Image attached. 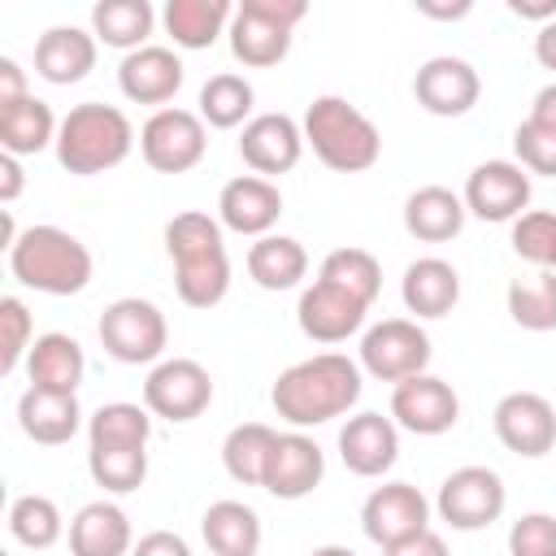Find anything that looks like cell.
Instances as JSON below:
<instances>
[{
  "mask_svg": "<svg viewBox=\"0 0 556 556\" xmlns=\"http://www.w3.org/2000/svg\"><path fill=\"white\" fill-rule=\"evenodd\" d=\"M361 391H365V378L356 361H348L343 352H317V356L287 365L274 378L269 404L287 426L308 430V426H326L343 417L361 400Z\"/></svg>",
  "mask_w": 556,
  "mask_h": 556,
  "instance_id": "6da1fadb",
  "label": "cell"
},
{
  "mask_svg": "<svg viewBox=\"0 0 556 556\" xmlns=\"http://www.w3.org/2000/svg\"><path fill=\"white\" fill-rule=\"evenodd\" d=\"M9 269L39 295H78L87 291L96 261L78 235L61 226H26L9 248Z\"/></svg>",
  "mask_w": 556,
  "mask_h": 556,
  "instance_id": "7a4b0ae2",
  "label": "cell"
},
{
  "mask_svg": "<svg viewBox=\"0 0 556 556\" xmlns=\"http://www.w3.org/2000/svg\"><path fill=\"white\" fill-rule=\"evenodd\" d=\"M56 161L61 169L91 178L104 174L113 165H122L135 148V126L117 104H100V100H83L61 117L56 130Z\"/></svg>",
  "mask_w": 556,
  "mask_h": 556,
  "instance_id": "3957f363",
  "label": "cell"
},
{
  "mask_svg": "<svg viewBox=\"0 0 556 556\" xmlns=\"http://www.w3.org/2000/svg\"><path fill=\"white\" fill-rule=\"evenodd\" d=\"M300 126H304V143L313 148V156L334 174H365L382 156L378 126L343 96H317L304 109Z\"/></svg>",
  "mask_w": 556,
  "mask_h": 556,
  "instance_id": "277c9868",
  "label": "cell"
},
{
  "mask_svg": "<svg viewBox=\"0 0 556 556\" xmlns=\"http://www.w3.org/2000/svg\"><path fill=\"white\" fill-rule=\"evenodd\" d=\"M304 0H243L230 17V52L248 70H269L291 52V30L304 22Z\"/></svg>",
  "mask_w": 556,
  "mask_h": 556,
  "instance_id": "5b68a950",
  "label": "cell"
},
{
  "mask_svg": "<svg viewBox=\"0 0 556 556\" xmlns=\"http://www.w3.org/2000/svg\"><path fill=\"white\" fill-rule=\"evenodd\" d=\"M100 348L117 361V365H156L165 361L169 348V326L165 313L152 300L139 295H122L100 313Z\"/></svg>",
  "mask_w": 556,
  "mask_h": 556,
  "instance_id": "8992f818",
  "label": "cell"
},
{
  "mask_svg": "<svg viewBox=\"0 0 556 556\" xmlns=\"http://www.w3.org/2000/svg\"><path fill=\"white\" fill-rule=\"evenodd\" d=\"M434 348H430V334L413 321V317H382L378 326H369L361 334V374L378 378V382H404V378H417L426 374Z\"/></svg>",
  "mask_w": 556,
  "mask_h": 556,
  "instance_id": "52a82bcc",
  "label": "cell"
},
{
  "mask_svg": "<svg viewBox=\"0 0 556 556\" xmlns=\"http://www.w3.org/2000/svg\"><path fill=\"white\" fill-rule=\"evenodd\" d=\"M208 152V126L191 109H156L139 130V156L156 174H187Z\"/></svg>",
  "mask_w": 556,
  "mask_h": 556,
  "instance_id": "ba28073f",
  "label": "cell"
},
{
  "mask_svg": "<svg viewBox=\"0 0 556 556\" xmlns=\"http://www.w3.org/2000/svg\"><path fill=\"white\" fill-rule=\"evenodd\" d=\"M504 504H508V491H504V478L486 465H460L443 478L439 495H434V513L452 526V530H486L491 521L504 517Z\"/></svg>",
  "mask_w": 556,
  "mask_h": 556,
  "instance_id": "9c48e42d",
  "label": "cell"
},
{
  "mask_svg": "<svg viewBox=\"0 0 556 556\" xmlns=\"http://www.w3.org/2000/svg\"><path fill=\"white\" fill-rule=\"evenodd\" d=\"M213 404V378L191 356H165L143 378V408L165 421H195Z\"/></svg>",
  "mask_w": 556,
  "mask_h": 556,
  "instance_id": "30bf717a",
  "label": "cell"
},
{
  "mask_svg": "<svg viewBox=\"0 0 556 556\" xmlns=\"http://www.w3.org/2000/svg\"><path fill=\"white\" fill-rule=\"evenodd\" d=\"M361 530L378 547H395L430 530V500L413 482H382L361 504Z\"/></svg>",
  "mask_w": 556,
  "mask_h": 556,
  "instance_id": "8fae6325",
  "label": "cell"
},
{
  "mask_svg": "<svg viewBox=\"0 0 556 556\" xmlns=\"http://www.w3.org/2000/svg\"><path fill=\"white\" fill-rule=\"evenodd\" d=\"M495 439L526 460H539L556 447V408L539 391H508L491 413Z\"/></svg>",
  "mask_w": 556,
  "mask_h": 556,
  "instance_id": "7c38bea8",
  "label": "cell"
},
{
  "mask_svg": "<svg viewBox=\"0 0 556 556\" xmlns=\"http://www.w3.org/2000/svg\"><path fill=\"white\" fill-rule=\"evenodd\" d=\"M460 417V400L452 391V382L434 378V374H417V378H404L391 387V421L408 434H421V439H434V434H447Z\"/></svg>",
  "mask_w": 556,
  "mask_h": 556,
  "instance_id": "4fadbf2b",
  "label": "cell"
},
{
  "mask_svg": "<svg viewBox=\"0 0 556 556\" xmlns=\"http://www.w3.org/2000/svg\"><path fill=\"white\" fill-rule=\"evenodd\" d=\"M460 200L482 222H517L530 204V174L517 161H482L469 169Z\"/></svg>",
  "mask_w": 556,
  "mask_h": 556,
  "instance_id": "5bb4252c",
  "label": "cell"
},
{
  "mask_svg": "<svg viewBox=\"0 0 556 556\" xmlns=\"http://www.w3.org/2000/svg\"><path fill=\"white\" fill-rule=\"evenodd\" d=\"M300 152H304V126L287 113H256L239 130V156L261 178H278V174L295 169Z\"/></svg>",
  "mask_w": 556,
  "mask_h": 556,
  "instance_id": "9a60e30c",
  "label": "cell"
},
{
  "mask_svg": "<svg viewBox=\"0 0 556 556\" xmlns=\"http://www.w3.org/2000/svg\"><path fill=\"white\" fill-rule=\"evenodd\" d=\"M413 96L430 117H465L482 96V78L465 56H430L413 78Z\"/></svg>",
  "mask_w": 556,
  "mask_h": 556,
  "instance_id": "2e32d148",
  "label": "cell"
},
{
  "mask_svg": "<svg viewBox=\"0 0 556 556\" xmlns=\"http://www.w3.org/2000/svg\"><path fill=\"white\" fill-rule=\"evenodd\" d=\"M278 217H282V191H278L274 178L239 174L217 195V222H222V230L261 239V235H274Z\"/></svg>",
  "mask_w": 556,
  "mask_h": 556,
  "instance_id": "e0dca14e",
  "label": "cell"
},
{
  "mask_svg": "<svg viewBox=\"0 0 556 556\" xmlns=\"http://www.w3.org/2000/svg\"><path fill=\"white\" fill-rule=\"evenodd\" d=\"M321 478H326V452H321L304 430L278 434L261 486H265L274 500H304V495H313V491L321 486Z\"/></svg>",
  "mask_w": 556,
  "mask_h": 556,
  "instance_id": "ac0fdd59",
  "label": "cell"
},
{
  "mask_svg": "<svg viewBox=\"0 0 556 556\" xmlns=\"http://www.w3.org/2000/svg\"><path fill=\"white\" fill-rule=\"evenodd\" d=\"M187 70L178 61L174 48H161V43H148L139 52H126L122 65H117V87L130 104H161L169 109V100L178 96Z\"/></svg>",
  "mask_w": 556,
  "mask_h": 556,
  "instance_id": "d6986e66",
  "label": "cell"
},
{
  "mask_svg": "<svg viewBox=\"0 0 556 556\" xmlns=\"http://www.w3.org/2000/svg\"><path fill=\"white\" fill-rule=\"evenodd\" d=\"M365 313L369 304H361L356 295L330 287V282H313L300 291V304H295V321L300 330L313 339V343H343L352 339L361 326H365Z\"/></svg>",
  "mask_w": 556,
  "mask_h": 556,
  "instance_id": "ffe728a7",
  "label": "cell"
},
{
  "mask_svg": "<svg viewBox=\"0 0 556 556\" xmlns=\"http://www.w3.org/2000/svg\"><path fill=\"white\" fill-rule=\"evenodd\" d=\"M339 456L356 478H382L400 460V426L382 413H356L339 430Z\"/></svg>",
  "mask_w": 556,
  "mask_h": 556,
  "instance_id": "44dd1931",
  "label": "cell"
},
{
  "mask_svg": "<svg viewBox=\"0 0 556 556\" xmlns=\"http://www.w3.org/2000/svg\"><path fill=\"white\" fill-rule=\"evenodd\" d=\"M96 35L83 26H48L35 43V74L52 87L83 83L96 70Z\"/></svg>",
  "mask_w": 556,
  "mask_h": 556,
  "instance_id": "7402d4cb",
  "label": "cell"
},
{
  "mask_svg": "<svg viewBox=\"0 0 556 556\" xmlns=\"http://www.w3.org/2000/svg\"><path fill=\"white\" fill-rule=\"evenodd\" d=\"M17 426L30 443H43V447H61L70 443L78 430H83V404L78 395L70 391H39V387H26L22 400H17Z\"/></svg>",
  "mask_w": 556,
  "mask_h": 556,
  "instance_id": "603a6c76",
  "label": "cell"
},
{
  "mask_svg": "<svg viewBox=\"0 0 556 556\" xmlns=\"http://www.w3.org/2000/svg\"><path fill=\"white\" fill-rule=\"evenodd\" d=\"M400 300L413 313V321L417 317H426V321L447 317L456 308V300H460V274H456V265L443 261V256H417L404 269V278H400Z\"/></svg>",
  "mask_w": 556,
  "mask_h": 556,
  "instance_id": "cb8c5ba5",
  "label": "cell"
},
{
  "mask_svg": "<svg viewBox=\"0 0 556 556\" xmlns=\"http://www.w3.org/2000/svg\"><path fill=\"white\" fill-rule=\"evenodd\" d=\"M130 517L113 500H91L70 517V556H130Z\"/></svg>",
  "mask_w": 556,
  "mask_h": 556,
  "instance_id": "d4e9b609",
  "label": "cell"
},
{
  "mask_svg": "<svg viewBox=\"0 0 556 556\" xmlns=\"http://www.w3.org/2000/svg\"><path fill=\"white\" fill-rule=\"evenodd\" d=\"M465 217H469L465 200L452 187H439V182L417 187L404 200V230L413 239H421V243H447V239H456L465 230Z\"/></svg>",
  "mask_w": 556,
  "mask_h": 556,
  "instance_id": "484cf974",
  "label": "cell"
},
{
  "mask_svg": "<svg viewBox=\"0 0 556 556\" xmlns=\"http://www.w3.org/2000/svg\"><path fill=\"white\" fill-rule=\"evenodd\" d=\"M83 374H87V356H83V348H78L74 334L48 330L26 352V378L39 391H70V395H78Z\"/></svg>",
  "mask_w": 556,
  "mask_h": 556,
  "instance_id": "4316f807",
  "label": "cell"
},
{
  "mask_svg": "<svg viewBox=\"0 0 556 556\" xmlns=\"http://www.w3.org/2000/svg\"><path fill=\"white\" fill-rule=\"evenodd\" d=\"M230 0H169L161 22H165V35L187 48V52H204L217 43V35L230 30Z\"/></svg>",
  "mask_w": 556,
  "mask_h": 556,
  "instance_id": "83f0119b",
  "label": "cell"
},
{
  "mask_svg": "<svg viewBox=\"0 0 556 556\" xmlns=\"http://www.w3.org/2000/svg\"><path fill=\"white\" fill-rule=\"evenodd\" d=\"M200 534L213 556H256L261 552V517L243 500H217L200 517Z\"/></svg>",
  "mask_w": 556,
  "mask_h": 556,
  "instance_id": "f1b7e54d",
  "label": "cell"
},
{
  "mask_svg": "<svg viewBox=\"0 0 556 556\" xmlns=\"http://www.w3.org/2000/svg\"><path fill=\"white\" fill-rule=\"evenodd\" d=\"M61 122L52 117L48 100L39 96H22L13 104H0V148L9 156H35L48 143H56Z\"/></svg>",
  "mask_w": 556,
  "mask_h": 556,
  "instance_id": "f546056e",
  "label": "cell"
},
{
  "mask_svg": "<svg viewBox=\"0 0 556 556\" xmlns=\"http://www.w3.org/2000/svg\"><path fill=\"white\" fill-rule=\"evenodd\" d=\"M248 274L261 291H291L308 274V252L291 235H261L248 248Z\"/></svg>",
  "mask_w": 556,
  "mask_h": 556,
  "instance_id": "4dcf8cb0",
  "label": "cell"
},
{
  "mask_svg": "<svg viewBox=\"0 0 556 556\" xmlns=\"http://www.w3.org/2000/svg\"><path fill=\"white\" fill-rule=\"evenodd\" d=\"M152 26H156V13L148 0H100L91 9V35L104 48L139 52V48H148Z\"/></svg>",
  "mask_w": 556,
  "mask_h": 556,
  "instance_id": "1f68e13d",
  "label": "cell"
},
{
  "mask_svg": "<svg viewBox=\"0 0 556 556\" xmlns=\"http://www.w3.org/2000/svg\"><path fill=\"white\" fill-rule=\"evenodd\" d=\"M200 109V117H204V126H213V130H235V126H248L256 113H252V104H256V91H252V83L243 78V74H213L204 87H200V100H195Z\"/></svg>",
  "mask_w": 556,
  "mask_h": 556,
  "instance_id": "d6a6232c",
  "label": "cell"
},
{
  "mask_svg": "<svg viewBox=\"0 0 556 556\" xmlns=\"http://www.w3.org/2000/svg\"><path fill=\"white\" fill-rule=\"evenodd\" d=\"M278 443V430L265 426V421H243L226 434L222 443V465L235 482L243 486H261L265 482V469H269V452Z\"/></svg>",
  "mask_w": 556,
  "mask_h": 556,
  "instance_id": "836d02e7",
  "label": "cell"
},
{
  "mask_svg": "<svg viewBox=\"0 0 556 556\" xmlns=\"http://www.w3.org/2000/svg\"><path fill=\"white\" fill-rule=\"evenodd\" d=\"M152 439V413L126 400L100 404L87 417V447H148Z\"/></svg>",
  "mask_w": 556,
  "mask_h": 556,
  "instance_id": "e575fe53",
  "label": "cell"
},
{
  "mask_svg": "<svg viewBox=\"0 0 556 556\" xmlns=\"http://www.w3.org/2000/svg\"><path fill=\"white\" fill-rule=\"evenodd\" d=\"M508 317L530 334L556 330V274L534 269L530 278H513L508 282Z\"/></svg>",
  "mask_w": 556,
  "mask_h": 556,
  "instance_id": "d590c367",
  "label": "cell"
},
{
  "mask_svg": "<svg viewBox=\"0 0 556 556\" xmlns=\"http://www.w3.org/2000/svg\"><path fill=\"white\" fill-rule=\"evenodd\" d=\"M317 278L339 287V291H348V295H356L361 304H374L378 291H382V265L365 248H334V252H326Z\"/></svg>",
  "mask_w": 556,
  "mask_h": 556,
  "instance_id": "8d00e7d4",
  "label": "cell"
},
{
  "mask_svg": "<svg viewBox=\"0 0 556 556\" xmlns=\"http://www.w3.org/2000/svg\"><path fill=\"white\" fill-rule=\"evenodd\" d=\"M9 534L22 547L43 552V547H52L65 534V517H61V508L48 495L26 491V495H13V504H9Z\"/></svg>",
  "mask_w": 556,
  "mask_h": 556,
  "instance_id": "74e56055",
  "label": "cell"
},
{
  "mask_svg": "<svg viewBox=\"0 0 556 556\" xmlns=\"http://www.w3.org/2000/svg\"><path fill=\"white\" fill-rule=\"evenodd\" d=\"M174 287H178V300L187 308H213V304H222L226 291H230V256L226 252H213V256L174 265Z\"/></svg>",
  "mask_w": 556,
  "mask_h": 556,
  "instance_id": "f35d334b",
  "label": "cell"
},
{
  "mask_svg": "<svg viewBox=\"0 0 556 556\" xmlns=\"http://www.w3.org/2000/svg\"><path fill=\"white\" fill-rule=\"evenodd\" d=\"M165 252L174 265L182 261H200V256H213V252H226V239H222V222L200 213V208H187L178 217H169L165 226Z\"/></svg>",
  "mask_w": 556,
  "mask_h": 556,
  "instance_id": "ab89813d",
  "label": "cell"
},
{
  "mask_svg": "<svg viewBox=\"0 0 556 556\" xmlns=\"http://www.w3.org/2000/svg\"><path fill=\"white\" fill-rule=\"evenodd\" d=\"M87 473L109 495H130L148 478V447H87Z\"/></svg>",
  "mask_w": 556,
  "mask_h": 556,
  "instance_id": "60d3db41",
  "label": "cell"
},
{
  "mask_svg": "<svg viewBox=\"0 0 556 556\" xmlns=\"http://www.w3.org/2000/svg\"><path fill=\"white\" fill-rule=\"evenodd\" d=\"M513 252L530 261L534 269H552L556 256V213L552 208H526L513 222Z\"/></svg>",
  "mask_w": 556,
  "mask_h": 556,
  "instance_id": "b9f144b4",
  "label": "cell"
},
{
  "mask_svg": "<svg viewBox=\"0 0 556 556\" xmlns=\"http://www.w3.org/2000/svg\"><path fill=\"white\" fill-rule=\"evenodd\" d=\"M35 343V326H30V313L17 295H4L0 300V374H17L26 365V352Z\"/></svg>",
  "mask_w": 556,
  "mask_h": 556,
  "instance_id": "7bdbcfd3",
  "label": "cell"
},
{
  "mask_svg": "<svg viewBox=\"0 0 556 556\" xmlns=\"http://www.w3.org/2000/svg\"><path fill=\"white\" fill-rule=\"evenodd\" d=\"M513 152H517V165L526 174H543V178H556V135L534 126L530 117L513 130Z\"/></svg>",
  "mask_w": 556,
  "mask_h": 556,
  "instance_id": "ee69618b",
  "label": "cell"
},
{
  "mask_svg": "<svg viewBox=\"0 0 556 556\" xmlns=\"http://www.w3.org/2000/svg\"><path fill=\"white\" fill-rule=\"evenodd\" d=\"M508 556H556V517L521 513L508 530Z\"/></svg>",
  "mask_w": 556,
  "mask_h": 556,
  "instance_id": "f6af8a7d",
  "label": "cell"
},
{
  "mask_svg": "<svg viewBox=\"0 0 556 556\" xmlns=\"http://www.w3.org/2000/svg\"><path fill=\"white\" fill-rule=\"evenodd\" d=\"M130 556H191V547H187V539L174 534V530H148V534L130 547Z\"/></svg>",
  "mask_w": 556,
  "mask_h": 556,
  "instance_id": "bcb514c9",
  "label": "cell"
},
{
  "mask_svg": "<svg viewBox=\"0 0 556 556\" xmlns=\"http://www.w3.org/2000/svg\"><path fill=\"white\" fill-rule=\"evenodd\" d=\"M382 556H452V552H447L443 534L421 530V534H413V539H404V543H395V547H382Z\"/></svg>",
  "mask_w": 556,
  "mask_h": 556,
  "instance_id": "7dc6e473",
  "label": "cell"
},
{
  "mask_svg": "<svg viewBox=\"0 0 556 556\" xmlns=\"http://www.w3.org/2000/svg\"><path fill=\"white\" fill-rule=\"evenodd\" d=\"M22 96H30L22 65H17L13 56H0V104H13V100H22Z\"/></svg>",
  "mask_w": 556,
  "mask_h": 556,
  "instance_id": "c3c4849f",
  "label": "cell"
},
{
  "mask_svg": "<svg viewBox=\"0 0 556 556\" xmlns=\"http://www.w3.org/2000/svg\"><path fill=\"white\" fill-rule=\"evenodd\" d=\"M22 187H26V178H22V156L0 152V200L13 204V200L22 195Z\"/></svg>",
  "mask_w": 556,
  "mask_h": 556,
  "instance_id": "681fc988",
  "label": "cell"
},
{
  "mask_svg": "<svg viewBox=\"0 0 556 556\" xmlns=\"http://www.w3.org/2000/svg\"><path fill=\"white\" fill-rule=\"evenodd\" d=\"M530 122L556 135V83H547V87L534 96V104H530Z\"/></svg>",
  "mask_w": 556,
  "mask_h": 556,
  "instance_id": "f907efd6",
  "label": "cell"
},
{
  "mask_svg": "<svg viewBox=\"0 0 556 556\" xmlns=\"http://www.w3.org/2000/svg\"><path fill=\"white\" fill-rule=\"evenodd\" d=\"M508 9L517 17H530V22H556V0H508Z\"/></svg>",
  "mask_w": 556,
  "mask_h": 556,
  "instance_id": "816d5d0a",
  "label": "cell"
},
{
  "mask_svg": "<svg viewBox=\"0 0 556 556\" xmlns=\"http://www.w3.org/2000/svg\"><path fill=\"white\" fill-rule=\"evenodd\" d=\"M534 56H539V65H543V70H552V74H556V22L539 26V35H534Z\"/></svg>",
  "mask_w": 556,
  "mask_h": 556,
  "instance_id": "f5cc1de1",
  "label": "cell"
},
{
  "mask_svg": "<svg viewBox=\"0 0 556 556\" xmlns=\"http://www.w3.org/2000/svg\"><path fill=\"white\" fill-rule=\"evenodd\" d=\"M417 13H426V17H465L469 13V0H460V4H417Z\"/></svg>",
  "mask_w": 556,
  "mask_h": 556,
  "instance_id": "db71d44e",
  "label": "cell"
},
{
  "mask_svg": "<svg viewBox=\"0 0 556 556\" xmlns=\"http://www.w3.org/2000/svg\"><path fill=\"white\" fill-rule=\"evenodd\" d=\"M308 556H356L352 547H343V543H326V547H313Z\"/></svg>",
  "mask_w": 556,
  "mask_h": 556,
  "instance_id": "11a10c76",
  "label": "cell"
},
{
  "mask_svg": "<svg viewBox=\"0 0 556 556\" xmlns=\"http://www.w3.org/2000/svg\"><path fill=\"white\" fill-rule=\"evenodd\" d=\"M552 274H556V256H552Z\"/></svg>",
  "mask_w": 556,
  "mask_h": 556,
  "instance_id": "9f6ffc18",
  "label": "cell"
}]
</instances>
